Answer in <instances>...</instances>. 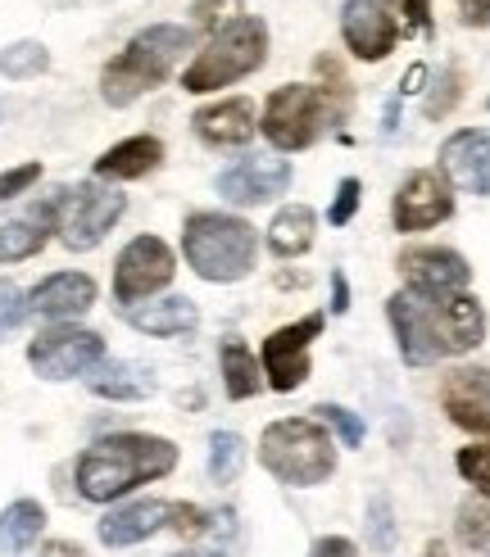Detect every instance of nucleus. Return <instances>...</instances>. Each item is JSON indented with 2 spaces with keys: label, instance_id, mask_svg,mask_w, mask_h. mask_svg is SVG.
I'll return each mask as SVG.
<instances>
[{
  "label": "nucleus",
  "instance_id": "obj_1",
  "mask_svg": "<svg viewBox=\"0 0 490 557\" xmlns=\"http://www.w3.org/2000/svg\"><path fill=\"white\" fill-rule=\"evenodd\" d=\"M173 467H177L173 440L142 435V431L105 435L77 458V494L91 498V504H114V498H123L127 490L169 476Z\"/></svg>",
  "mask_w": 490,
  "mask_h": 557
},
{
  "label": "nucleus",
  "instance_id": "obj_2",
  "mask_svg": "<svg viewBox=\"0 0 490 557\" xmlns=\"http://www.w3.org/2000/svg\"><path fill=\"white\" fill-rule=\"evenodd\" d=\"M191 50V27H177V23H155V27H142L114 60L105 64L100 73V96L105 104H132L142 100L146 91H155L163 77L177 69V60Z\"/></svg>",
  "mask_w": 490,
  "mask_h": 557
},
{
  "label": "nucleus",
  "instance_id": "obj_3",
  "mask_svg": "<svg viewBox=\"0 0 490 557\" xmlns=\"http://www.w3.org/2000/svg\"><path fill=\"white\" fill-rule=\"evenodd\" d=\"M182 255L205 282H241L250 276L259 236L245 218L232 213H191L182 227Z\"/></svg>",
  "mask_w": 490,
  "mask_h": 557
},
{
  "label": "nucleus",
  "instance_id": "obj_4",
  "mask_svg": "<svg viewBox=\"0 0 490 557\" xmlns=\"http://www.w3.org/2000/svg\"><path fill=\"white\" fill-rule=\"evenodd\" d=\"M259 462L268 476H278L282 485L309 490L322 485L336 471V449L327 426H318L314 417H286V422H272L259 440Z\"/></svg>",
  "mask_w": 490,
  "mask_h": 557
},
{
  "label": "nucleus",
  "instance_id": "obj_5",
  "mask_svg": "<svg viewBox=\"0 0 490 557\" xmlns=\"http://www.w3.org/2000/svg\"><path fill=\"white\" fill-rule=\"evenodd\" d=\"M268 54V27L250 14H241L236 23H228L223 33H213V41L186 64L182 73V87L191 96H205L218 87H232V82L250 77Z\"/></svg>",
  "mask_w": 490,
  "mask_h": 557
},
{
  "label": "nucleus",
  "instance_id": "obj_6",
  "mask_svg": "<svg viewBox=\"0 0 490 557\" xmlns=\"http://www.w3.org/2000/svg\"><path fill=\"white\" fill-rule=\"evenodd\" d=\"M345 91H322V87H305V82H291L278 87L264 104V136L278 150L295 154L309 150L318 141L322 123H336L345 114Z\"/></svg>",
  "mask_w": 490,
  "mask_h": 557
},
{
  "label": "nucleus",
  "instance_id": "obj_7",
  "mask_svg": "<svg viewBox=\"0 0 490 557\" xmlns=\"http://www.w3.org/2000/svg\"><path fill=\"white\" fill-rule=\"evenodd\" d=\"M50 205H54V232H60V240L73 255H82V249H96L114 232V222L127 213V195L100 182H82V186L60 190Z\"/></svg>",
  "mask_w": 490,
  "mask_h": 557
},
{
  "label": "nucleus",
  "instance_id": "obj_8",
  "mask_svg": "<svg viewBox=\"0 0 490 557\" xmlns=\"http://www.w3.org/2000/svg\"><path fill=\"white\" fill-rule=\"evenodd\" d=\"M105 358V341L87 326H50L27 345V363L41 381H73L87 376L96 363Z\"/></svg>",
  "mask_w": 490,
  "mask_h": 557
},
{
  "label": "nucleus",
  "instance_id": "obj_9",
  "mask_svg": "<svg viewBox=\"0 0 490 557\" xmlns=\"http://www.w3.org/2000/svg\"><path fill=\"white\" fill-rule=\"evenodd\" d=\"M173 272H177V259L169 245L159 236H136L114 263V295L123 309H132V304H142L169 286Z\"/></svg>",
  "mask_w": 490,
  "mask_h": 557
},
{
  "label": "nucleus",
  "instance_id": "obj_10",
  "mask_svg": "<svg viewBox=\"0 0 490 557\" xmlns=\"http://www.w3.org/2000/svg\"><path fill=\"white\" fill-rule=\"evenodd\" d=\"M322 318H299L291 326H278L272 336L264 341V376L278 395H291V389L305 385L309 376V345L318 341Z\"/></svg>",
  "mask_w": 490,
  "mask_h": 557
},
{
  "label": "nucleus",
  "instance_id": "obj_11",
  "mask_svg": "<svg viewBox=\"0 0 490 557\" xmlns=\"http://www.w3.org/2000/svg\"><path fill=\"white\" fill-rule=\"evenodd\" d=\"M400 272L414 295L427 299H445V295H463V286L473 282V268L458 249L445 245H418V249H404L400 255Z\"/></svg>",
  "mask_w": 490,
  "mask_h": 557
},
{
  "label": "nucleus",
  "instance_id": "obj_12",
  "mask_svg": "<svg viewBox=\"0 0 490 557\" xmlns=\"http://www.w3.org/2000/svg\"><path fill=\"white\" fill-rule=\"evenodd\" d=\"M291 186V163L286 159H272V154H245L241 163L218 173V195L228 205H268L272 195H282Z\"/></svg>",
  "mask_w": 490,
  "mask_h": 557
},
{
  "label": "nucleus",
  "instance_id": "obj_13",
  "mask_svg": "<svg viewBox=\"0 0 490 557\" xmlns=\"http://www.w3.org/2000/svg\"><path fill=\"white\" fill-rule=\"evenodd\" d=\"M387 318H391V331L400 341V358L408 368H427L441 358V345H436V331H431V304L427 295H414V290H400L387 299Z\"/></svg>",
  "mask_w": 490,
  "mask_h": 557
},
{
  "label": "nucleus",
  "instance_id": "obj_14",
  "mask_svg": "<svg viewBox=\"0 0 490 557\" xmlns=\"http://www.w3.org/2000/svg\"><path fill=\"white\" fill-rule=\"evenodd\" d=\"M454 213L450 182L436 173H408L395 195V232H427Z\"/></svg>",
  "mask_w": 490,
  "mask_h": 557
},
{
  "label": "nucleus",
  "instance_id": "obj_15",
  "mask_svg": "<svg viewBox=\"0 0 490 557\" xmlns=\"http://www.w3.org/2000/svg\"><path fill=\"white\" fill-rule=\"evenodd\" d=\"M441 408L454 426L490 435V368H454L441 381Z\"/></svg>",
  "mask_w": 490,
  "mask_h": 557
},
{
  "label": "nucleus",
  "instance_id": "obj_16",
  "mask_svg": "<svg viewBox=\"0 0 490 557\" xmlns=\"http://www.w3.org/2000/svg\"><path fill=\"white\" fill-rule=\"evenodd\" d=\"M441 173L468 195H490V127H463L441 146Z\"/></svg>",
  "mask_w": 490,
  "mask_h": 557
},
{
  "label": "nucleus",
  "instance_id": "obj_17",
  "mask_svg": "<svg viewBox=\"0 0 490 557\" xmlns=\"http://www.w3.org/2000/svg\"><path fill=\"white\" fill-rule=\"evenodd\" d=\"M427 304H431V331H436V345H441V358L473 354L486 341V313L473 295H445Z\"/></svg>",
  "mask_w": 490,
  "mask_h": 557
},
{
  "label": "nucleus",
  "instance_id": "obj_18",
  "mask_svg": "<svg viewBox=\"0 0 490 557\" xmlns=\"http://www.w3.org/2000/svg\"><path fill=\"white\" fill-rule=\"evenodd\" d=\"M341 33H345V46L350 54L359 60H387L391 46H395V18L381 0H345L341 10Z\"/></svg>",
  "mask_w": 490,
  "mask_h": 557
},
{
  "label": "nucleus",
  "instance_id": "obj_19",
  "mask_svg": "<svg viewBox=\"0 0 490 557\" xmlns=\"http://www.w3.org/2000/svg\"><path fill=\"white\" fill-rule=\"evenodd\" d=\"M96 282L87 272H54L46 276V282L33 286V295H27V313L37 318H50V322H73L82 318L96 304Z\"/></svg>",
  "mask_w": 490,
  "mask_h": 557
},
{
  "label": "nucleus",
  "instance_id": "obj_20",
  "mask_svg": "<svg viewBox=\"0 0 490 557\" xmlns=\"http://www.w3.org/2000/svg\"><path fill=\"white\" fill-rule=\"evenodd\" d=\"M169 525V504L163 498H142V504H123L109 517H100V544L105 548H132Z\"/></svg>",
  "mask_w": 490,
  "mask_h": 557
},
{
  "label": "nucleus",
  "instance_id": "obj_21",
  "mask_svg": "<svg viewBox=\"0 0 490 557\" xmlns=\"http://www.w3.org/2000/svg\"><path fill=\"white\" fill-rule=\"evenodd\" d=\"M163 163V141L159 136H127V141L109 146L100 159H96V177L105 182H136L155 173Z\"/></svg>",
  "mask_w": 490,
  "mask_h": 557
},
{
  "label": "nucleus",
  "instance_id": "obj_22",
  "mask_svg": "<svg viewBox=\"0 0 490 557\" xmlns=\"http://www.w3.org/2000/svg\"><path fill=\"white\" fill-rule=\"evenodd\" d=\"M191 123H196V136L209 146H245L255 136V104L250 100H218V104L200 109Z\"/></svg>",
  "mask_w": 490,
  "mask_h": 557
},
{
  "label": "nucleus",
  "instance_id": "obj_23",
  "mask_svg": "<svg viewBox=\"0 0 490 557\" xmlns=\"http://www.w3.org/2000/svg\"><path fill=\"white\" fill-rule=\"evenodd\" d=\"M87 385L100 399H119V404H136L155 395V376L142 363H123V358H100L87 372Z\"/></svg>",
  "mask_w": 490,
  "mask_h": 557
},
{
  "label": "nucleus",
  "instance_id": "obj_24",
  "mask_svg": "<svg viewBox=\"0 0 490 557\" xmlns=\"http://www.w3.org/2000/svg\"><path fill=\"white\" fill-rule=\"evenodd\" d=\"M123 318L146 331V336H186V331H196L200 313L196 304H191L186 295H169V299H155V304H132V309H123Z\"/></svg>",
  "mask_w": 490,
  "mask_h": 557
},
{
  "label": "nucleus",
  "instance_id": "obj_25",
  "mask_svg": "<svg viewBox=\"0 0 490 557\" xmlns=\"http://www.w3.org/2000/svg\"><path fill=\"white\" fill-rule=\"evenodd\" d=\"M314 236H318V218H314V209H305V205H291V209H278V218L268 222V249L278 259H299L305 249L314 245Z\"/></svg>",
  "mask_w": 490,
  "mask_h": 557
},
{
  "label": "nucleus",
  "instance_id": "obj_26",
  "mask_svg": "<svg viewBox=\"0 0 490 557\" xmlns=\"http://www.w3.org/2000/svg\"><path fill=\"white\" fill-rule=\"evenodd\" d=\"M46 531V508L37 504V498H19V504H10L5 512H0V553H27Z\"/></svg>",
  "mask_w": 490,
  "mask_h": 557
},
{
  "label": "nucleus",
  "instance_id": "obj_27",
  "mask_svg": "<svg viewBox=\"0 0 490 557\" xmlns=\"http://www.w3.org/2000/svg\"><path fill=\"white\" fill-rule=\"evenodd\" d=\"M50 227H54V205H41L37 218L5 222V227H0V263H19V259L41 255Z\"/></svg>",
  "mask_w": 490,
  "mask_h": 557
},
{
  "label": "nucleus",
  "instance_id": "obj_28",
  "mask_svg": "<svg viewBox=\"0 0 490 557\" xmlns=\"http://www.w3.org/2000/svg\"><path fill=\"white\" fill-rule=\"evenodd\" d=\"M218 363H223V381H228V395L232 399H255L259 395L264 372L255 363V354L245 349L241 341H223V349H218Z\"/></svg>",
  "mask_w": 490,
  "mask_h": 557
},
{
  "label": "nucleus",
  "instance_id": "obj_29",
  "mask_svg": "<svg viewBox=\"0 0 490 557\" xmlns=\"http://www.w3.org/2000/svg\"><path fill=\"white\" fill-rule=\"evenodd\" d=\"M245 467V440L236 431H213L209 435V481L232 485Z\"/></svg>",
  "mask_w": 490,
  "mask_h": 557
},
{
  "label": "nucleus",
  "instance_id": "obj_30",
  "mask_svg": "<svg viewBox=\"0 0 490 557\" xmlns=\"http://www.w3.org/2000/svg\"><path fill=\"white\" fill-rule=\"evenodd\" d=\"M50 69V50L41 41H14L0 50V73L5 77H37Z\"/></svg>",
  "mask_w": 490,
  "mask_h": 557
},
{
  "label": "nucleus",
  "instance_id": "obj_31",
  "mask_svg": "<svg viewBox=\"0 0 490 557\" xmlns=\"http://www.w3.org/2000/svg\"><path fill=\"white\" fill-rule=\"evenodd\" d=\"M314 422H318V426H332V435L345 444V449H359L364 435H368L359 417H354L350 408H341V404H318V408H314Z\"/></svg>",
  "mask_w": 490,
  "mask_h": 557
},
{
  "label": "nucleus",
  "instance_id": "obj_32",
  "mask_svg": "<svg viewBox=\"0 0 490 557\" xmlns=\"http://www.w3.org/2000/svg\"><path fill=\"white\" fill-rule=\"evenodd\" d=\"M368 544L377 553H391L395 548V512H391V498L387 494H372V504H368Z\"/></svg>",
  "mask_w": 490,
  "mask_h": 557
},
{
  "label": "nucleus",
  "instance_id": "obj_33",
  "mask_svg": "<svg viewBox=\"0 0 490 557\" xmlns=\"http://www.w3.org/2000/svg\"><path fill=\"white\" fill-rule=\"evenodd\" d=\"M454 467H458V476L468 481V485H477L481 494H490V444H473V449H458Z\"/></svg>",
  "mask_w": 490,
  "mask_h": 557
},
{
  "label": "nucleus",
  "instance_id": "obj_34",
  "mask_svg": "<svg viewBox=\"0 0 490 557\" xmlns=\"http://www.w3.org/2000/svg\"><path fill=\"white\" fill-rule=\"evenodd\" d=\"M458 540L468 548H486L490 544V508L486 504H463L458 508Z\"/></svg>",
  "mask_w": 490,
  "mask_h": 557
},
{
  "label": "nucleus",
  "instance_id": "obj_35",
  "mask_svg": "<svg viewBox=\"0 0 490 557\" xmlns=\"http://www.w3.org/2000/svg\"><path fill=\"white\" fill-rule=\"evenodd\" d=\"M241 5L245 0H196V23L209 27V33H223L228 23L241 18Z\"/></svg>",
  "mask_w": 490,
  "mask_h": 557
},
{
  "label": "nucleus",
  "instance_id": "obj_36",
  "mask_svg": "<svg viewBox=\"0 0 490 557\" xmlns=\"http://www.w3.org/2000/svg\"><path fill=\"white\" fill-rule=\"evenodd\" d=\"M27 318V299L14 282H0V336H10L14 326H23Z\"/></svg>",
  "mask_w": 490,
  "mask_h": 557
},
{
  "label": "nucleus",
  "instance_id": "obj_37",
  "mask_svg": "<svg viewBox=\"0 0 490 557\" xmlns=\"http://www.w3.org/2000/svg\"><path fill=\"white\" fill-rule=\"evenodd\" d=\"M359 195H364V182H359V177H345V182L336 186V200H332V213H327V218H332L336 227H345V222L359 213Z\"/></svg>",
  "mask_w": 490,
  "mask_h": 557
},
{
  "label": "nucleus",
  "instance_id": "obj_38",
  "mask_svg": "<svg viewBox=\"0 0 490 557\" xmlns=\"http://www.w3.org/2000/svg\"><path fill=\"white\" fill-rule=\"evenodd\" d=\"M37 182H41V163H19V169L0 173V205L14 200V195H23L27 186H37Z\"/></svg>",
  "mask_w": 490,
  "mask_h": 557
},
{
  "label": "nucleus",
  "instance_id": "obj_39",
  "mask_svg": "<svg viewBox=\"0 0 490 557\" xmlns=\"http://www.w3.org/2000/svg\"><path fill=\"white\" fill-rule=\"evenodd\" d=\"M169 525L177 535H205L209 531V517L191 504H169Z\"/></svg>",
  "mask_w": 490,
  "mask_h": 557
},
{
  "label": "nucleus",
  "instance_id": "obj_40",
  "mask_svg": "<svg viewBox=\"0 0 490 557\" xmlns=\"http://www.w3.org/2000/svg\"><path fill=\"white\" fill-rule=\"evenodd\" d=\"M309 557H359V548H354L345 535H322V540H314Z\"/></svg>",
  "mask_w": 490,
  "mask_h": 557
},
{
  "label": "nucleus",
  "instance_id": "obj_41",
  "mask_svg": "<svg viewBox=\"0 0 490 557\" xmlns=\"http://www.w3.org/2000/svg\"><path fill=\"white\" fill-rule=\"evenodd\" d=\"M454 96H458V73L450 69V73L441 77V96H431V104H427V114H431V119H441L445 109H450V100H454Z\"/></svg>",
  "mask_w": 490,
  "mask_h": 557
},
{
  "label": "nucleus",
  "instance_id": "obj_42",
  "mask_svg": "<svg viewBox=\"0 0 490 557\" xmlns=\"http://www.w3.org/2000/svg\"><path fill=\"white\" fill-rule=\"evenodd\" d=\"M458 14L468 27H490V0H458Z\"/></svg>",
  "mask_w": 490,
  "mask_h": 557
},
{
  "label": "nucleus",
  "instance_id": "obj_43",
  "mask_svg": "<svg viewBox=\"0 0 490 557\" xmlns=\"http://www.w3.org/2000/svg\"><path fill=\"white\" fill-rule=\"evenodd\" d=\"M350 309V290H345V276L332 272V313H345Z\"/></svg>",
  "mask_w": 490,
  "mask_h": 557
},
{
  "label": "nucleus",
  "instance_id": "obj_44",
  "mask_svg": "<svg viewBox=\"0 0 490 557\" xmlns=\"http://www.w3.org/2000/svg\"><path fill=\"white\" fill-rule=\"evenodd\" d=\"M41 557H87V553H82L77 544H69V540H50V544L41 548Z\"/></svg>",
  "mask_w": 490,
  "mask_h": 557
},
{
  "label": "nucleus",
  "instance_id": "obj_45",
  "mask_svg": "<svg viewBox=\"0 0 490 557\" xmlns=\"http://www.w3.org/2000/svg\"><path fill=\"white\" fill-rule=\"evenodd\" d=\"M400 5L408 10V23L414 27H427V0H400Z\"/></svg>",
  "mask_w": 490,
  "mask_h": 557
},
{
  "label": "nucleus",
  "instance_id": "obj_46",
  "mask_svg": "<svg viewBox=\"0 0 490 557\" xmlns=\"http://www.w3.org/2000/svg\"><path fill=\"white\" fill-rule=\"evenodd\" d=\"M422 557H450V553H445V544H441V540H431V544H427V553H422Z\"/></svg>",
  "mask_w": 490,
  "mask_h": 557
},
{
  "label": "nucleus",
  "instance_id": "obj_47",
  "mask_svg": "<svg viewBox=\"0 0 490 557\" xmlns=\"http://www.w3.org/2000/svg\"><path fill=\"white\" fill-rule=\"evenodd\" d=\"M173 557H223V553H173Z\"/></svg>",
  "mask_w": 490,
  "mask_h": 557
},
{
  "label": "nucleus",
  "instance_id": "obj_48",
  "mask_svg": "<svg viewBox=\"0 0 490 557\" xmlns=\"http://www.w3.org/2000/svg\"><path fill=\"white\" fill-rule=\"evenodd\" d=\"M486 104H490V100H486Z\"/></svg>",
  "mask_w": 490,
  "mask_h": 557
}]
</instances>
